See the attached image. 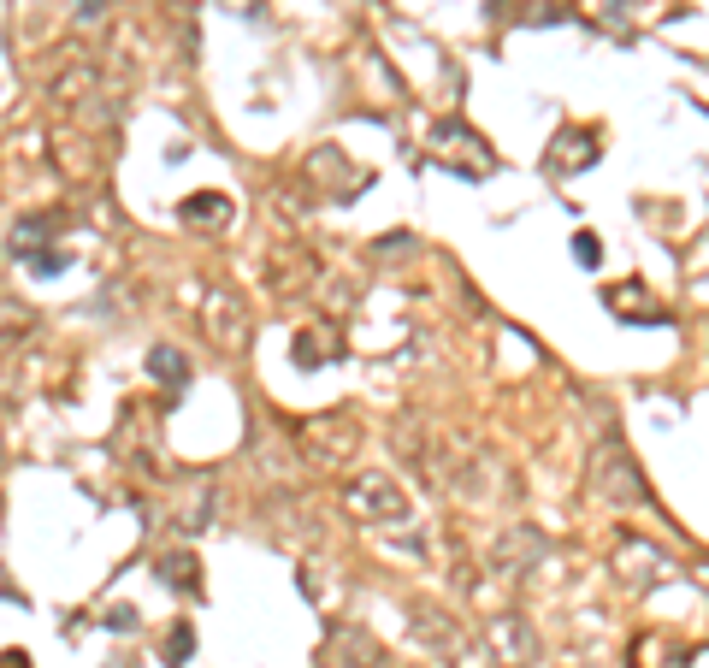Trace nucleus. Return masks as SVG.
<instances>
[{
	"instance_id": "nucleus-1",
	"label": "nucleus",
	"mask_w": 709,
	"mask_h": 668,
	"mask_svg": "<svg viewBox=\"0 0 709 668\" xmlns=\"http://www.w3.org/2000/svg\"><path fill=\"white\" fill-rule=\"evenodd\" d=\"M0 668H30V657H0Z\"/></svg>"
}]
</instances>
